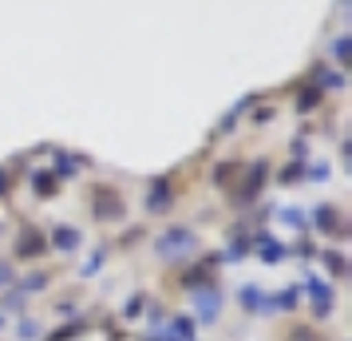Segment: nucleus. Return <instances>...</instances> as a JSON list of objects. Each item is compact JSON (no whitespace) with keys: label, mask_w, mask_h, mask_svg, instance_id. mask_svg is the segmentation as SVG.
<instances>
[{"label":"nucleus","mask_w":352,"mask_h":341,"mask_svg":"<svg viewBox=\"0 0 352 341\" xmlns=\"http://www.w3.org/2000/svg\"><path fill=\"white\" fill-rule=\"evenodd\" d=\"M190 250H198V234L186 227H170L159 234V242H155V254L159 258H182V254H190Z\"/></svg>","instance_id":"obj_1"},{"label":"nucleus","mask_w":352,"mask_h":341,"mask_svg":"<svg viewBox=\"0 0 352 341\" xmlns=\"http://www.w3.org/2000/svg\"><path fill=\"white\" fill-rule=\"evenodd\" d=\"M91 203H96V207H91V214H96L99 223H119V218L127 214V207H123V198L115 195L111 187H99L96 195H91Z\"/></svg>","instance_id":"obj_2"},{"label":"nucleus","mask_w":352,"mask_h":341,"mask_svg":"<svg viewBox=\"0 0 352 341\" xmlns=\"http://www.w3.org/2000/svg\"><path fill=\"white\" fill-rule=\"evenodd\" d=\"M194 309H198V318H202V322H214V318L222 313V293L214 290V286L194 290Z\"/></svg>","instance_id":"obj_3"},{"label":"nucleus","mask_w":352,"mask_h":341,"mask_svg":"<svg viewBox=\"0 0 352 341\" xmlns=\"http://www.w3.org/2000/svg\"><path fill=\"white\" fill-rule=\"evenodd\" d=\"M44 250H48V238H44L40 230H32V227L20 230V238H16V258H36V254H44Z\"/></svg>","instance_id":"obj_4"},{"label":"nucleus","mask_w":352,"mask_h":341,"mask_svg":"<svg viewBox=\"0 0 352 341\" xmlns=\"http://www.w3.org/2000/svg\"><path fill=\"white\" fill-rule=\"evenodd\" d=\"M305 286H309V293H313V309H317V318H324V313L333 309V286H329V282H320L317 274H309Z\"/></svg>","instance_id":"obj_5"},{"label":"nucleus","mask_w":352,"mask_h":341,"mask_svg":"<svg viewBox=\"0 0 352 341\" xmlns=\"http://www.w3.org/2000/svg\"><path fill=\"white\" fill-rule=\"evenodd\" d=\"M238 298H241V309H250V313H270V293L261 290V286H241L238 290Z\"/></svg>","instance_id":"obj_6"},{"label":"nucleus","mask_w":352,"mask_h":341,"mask_svg":"<svg viewBox=\"0 0 352 341\" xmlns=\"http://www.w3.org/2000/svg\"><path fill=\"white\" fill-rule=\"evenodd\" d=\"M254 250H257V258H261V262H281L289 254L285 246L277 242L273 234H265V230H261V234H254Z\"/></svg>","instance_id":"obj_7"},{"label":"nucleus","mask_w":352,"mask_h":341,"mask_svg":"<svg viewBox=\"0 0 352 341\" xmlns=\"http://www.w3.org/2000/svg\"><path fill=\"white\" fill-rule=\"evenodd\" d=\"M265 175H270V167H265V163H254V167L245 171V183H241V191H238V203H250V198H254L257 191H261Z\"/></svg>","instance_id":"obj_8"},{"label":"nucleus","mask_w":352,"mask_h":341,"mask_svg":"<svg viewBox=\"0 0 352 341\" xmlns=\"http://www.w3.org/2000/svg\"><path fill=\"white\" fill-rule=\"evenodd\" d=\"M146 211H151V214L170 211V187H166V179H155V183H151V195H146Z\"/></svg>","instance_id":"obj_9"},{"label":"nucleus","mask_w":352,"mask_h":341,"mask_svg":"<svg viewBox=\"0 0 352 341\" xmlns=\"http://www.w3.org/2000/svg\"><path fill=\"white\" fill-rule=\"evenodd\" d=\"M80 238H83V234L76 227H56V230H52V246H56V250H76Z\"/></svg>","instance_id":"obj_10"},{"label":"nucleus","mask_w":352,"mask_h":341,"mask_svg":"<svg viewBox=\"0 0 352 341\" xmlns=\"http://www.w3.org/2000/svg\"><path fill=\"white\" fill-rule=\"evenodd\" d=\"M313 223H317L320 230H336V234H340V214H336V207H317V211H313Z\"/></svg>","instance_id":"obj_11"},{"label":"nucleus","mask_w":352,"mask_h":341,"mask_svg":"<svg viewBox=\"0 0 352 341\" xmlns=\"http://www.w3.org/2000/svg\"><path fill=\"white\" fill-rule=\"evenodd\" d=\"M76 171H80V159H67L64 151H56V171H52L56 183L60 179H76Z\"/></svg>","instance_id":"obj_12"},{"label":"nucleus","mask_w":352,"mask_h":341,"mask_svg":"<svg viewBox=\"0 0 352 341\" xmlns=\"http://www.w3.org/2000/svg\"><path fill=\"white\" fill-rule=\"evenodd\" d=\"M32 191L40 198H52L56 195V175H52V171H36L32 175Z\"/></svg>","instance_id":"obj_13"},{"label":"nucleus","mask_w":352,"mask_h":341,"mask_svg":"<svg viewBox=\"0 0 352 341\" xmlns=\"http://www.w3.org/2000/svg\"><path fill=\"white\" fill-rule=\"evenodd\" d=\"M297 298H301V293H297V286H289V290H277V293L270 298V313H273V309H293V306H297Z\"/></svg>","instance_id":"obj_14"},{"label":"nucleus","mask_w":352,"mask_h":341,"mask_svg":"<svg viewBox=\"0 0 352 341\" xmlns=\"http://www.w3.org/2000/svg\"><path fill=\"white\" fill-rule=\"evenodd\" d=\"M317 103H320V87H317V83H309V87H305L301 96H297V112L309 115L313 107H317Z\"/></svg>","instance_id":"obj_15"},{"label":"nucleus","mask_w":352,"mask_h":341,"mask_svg":"<svg viewBox=\"0 0 352 341\" xmlns=\"http://www.w3.org/2000/svg\"><path fill=\"white\" fill-rule=\"evenodd\" d=\"M170 338L175 341H198L194 338V322L190 318H175V322H170Z\"/></svg>","instance_id":"obj_16"},{"label":"nucleus","mask_w":352,"mask_h":341,"mask_svg":"<svg viewBox=\"0 0 352 341\" xmlns=\"http://www.w3.org/2000/svg\"><path fill=\"white\" fill-rule=\"evenodd\" d=\"M277 218H281L285 227H305V214L293 211V207H281V211H277Z\"/></svg>","instance_id":"obj_17"},{"label":"nucleus","mask_w":352,"mask_h":341,"mask_svg":"<svg viewBox=\"0 0 352 341\" xmlns=\"http://www.w3.org/2000/svg\"><path fill=\"white\" fill-rule=\"evenodd\" d=\"M36 338H40V322L24 318V322H20V341H36Z\"/></svg>","instance_id":"obj_18"},{"label":"nucleus","mask_w":352,"mask_h":341,"mask_svg":"<svg viewBox=\"0 0 352 341\" xmlns=\"http://www.w3.org/2000/svg\"><path fill=\"white\" fill-rule=\"evenodd\" d=\"M320 258H324V262H329V266H333V274H349V266H344V258H340L336 250H324Z\"/></svg>","instance_id":"obj_19"},{"label":"nucleus","mask_w":352,"mask_h":341,"mask_svg":"<svg viewBox=\"0 0 352 341\" xmlns=\"http://www.w3.org/2000/svg\"><path fill=\"white\" fill-rule=\"evenodd\" d=\"M333 56H336V60H340V64H344V60H349V56H352V40H349V36H340V40H336V44H333Z\"/></svg>","instance_id":"obj_20"},{"label":"nucleus","mask_w":352,"mask_h":341,"mask_svg":"<svg viewBox=\"0 0 352 341\" xmlns=\"http://www.w3.org/2000/svg\"><path fill=\"white\" fill-rule=\"evenodd\" d=\"M329 171H333V167L320 159V163H313V167H309V179H313V183H324V179H329Z\"/></svg>","instance_id":"obj_21"},{"label":"nucleus","mask_w":352,"mask_h":341,"mask_svg":"<svg viewBox=\"0 0 352 341\" xmlns=\"http://www.w3.org/2000/svg\"><path fill=\"white\" fill-rule=\"evenodd\" d=\"M324 83V87H344V76L340 72H320V80H317V87Z\"/></svg>","instance_id":"obj_22"},{"label":"nucleus","mask_w":352,"mask_h":341,"mask_svg":"<svg viewBox=\"0 0 352 341\" xmlns=\"http://www.w3.org/2000/svg\"><path fill=\"white\" fill-rule=\"evenodd\" d=\"M99 266H103V250H96V254L87 258V266H83L80 274H83V278H91V274H99Z\"/></svg>","instance_id":"obj_23"},{"label":"nucleus","mask_w":352,"mask_h":341,"mask_svg":"<svg viewBox=\"0 0 352 341\" xmlns=\"http://www.w3.org/2000/svg\"><path fill=\"white\" fill-rule=\"evenodd\" d=\"M143 302H146V298H139V293H135L127 306H123V318H139V313H143Z\"/></svg>","instance_id":"obj_24"},{"label":"nucleus","mask_w":352,"mask_h":341,"mask_svg":"<svg viewBox=\"0 0 352 341\" xmlns=\"http://www.w3.org/2000/svg\"><path fill=\"white\" fill-rule=\"evenodd\" d=\"M245 250H250V242H245V238H238V242H234L230 250H226V262H238L241 254H245Z\"/></svg>","instance_id":"obj_25"},{"label":"nucleus","mask_w":352,"mask_h":341,"mask_svg":"<svg viewBox=\"0 0 352 341\" xmlns=\"http://www.w3.org/2000/svg\"><path fill=\"white\" fill-rule=\"evenodd\" d=\"M76 333H80V325H64V329H56V333H52L48 341H72Z\"/></svg>","instance_id":"obj_26"},{"label":"nucleus","mask_w":352,"mask_h":341,"mask_svg":"<svg viewBox=\"0 0 352 341\" xmlns=\"http://www.w3.org/2000/svg\"><path fill=\"white\" fill-rule=\"evenodd\" d=\"M214 183H222V187H226V183H234V163H230V167L222 163V167L214 171Z\"/></svg>","instance_id":"obj_27"},{"label":"nucleus","mask_w":352,"mask_h":341,"mask_svg":"<svg viewBox=\"0 0 352 341\" xmlns=\"http://www.w3.org/2000/svg\"><path fill=\"white\" fill-rule=\"evenodd\" d=\"M277 179H281V183H297V179H301V167H297V163H289V167L281 171V175H277Z\"/></svg>","instance_id":"obj_28"},{"label":"nucleus","mask_w":352,"mask_h":341,"mask_svg":"<svg viewBox=\"0 0 352 341\" xmlns=\"http://www.w3.org/2000/svg\"><path fill=\"white\" fill-rule=\"evenodd\" d=\"M48 286V274H32V278H24V290H44Z\"/></svg>","instance_id":"obj_29"},{"label":"nucleus","mask_w":352,"mask_h":341,"mask_svg":"<svg viewBox=\"0 0 352 341\" xmlns=\"http://www.w3.org/2000/svg\"><path fill=\"white\" fill-rule=\"evenodd\" d=\"M289 341H317V333H313V329H293V338Z\"/></svg>","instance_id":"obj_30"},{"label":"nucleus","mask_w":352,"mask_h":341,"mask_svg":"<svg viewBox=\"0 0 352 341\" xmlns=\"http://www.w3.org/2000/svg\"><path fill=\"white\" fill-rule=\"evenodd\" d=\"M4 191H8V171L0 167V195H4Z\"/></svg>","instance_id":"obj_31"},{"label":"nucleus","mask_w":352,"mask_h":341,"mask_svg":"<svg viewBox=\"0 0 352 341\" xmlns=\"http://www.w3.org/2000/svg\"><path fill=\"white\" fill-rule=\"evenodd\" d=\"M0 329H4V313H0Z\"/></svg>","instance_id":"obj_32"}]
</instances>
